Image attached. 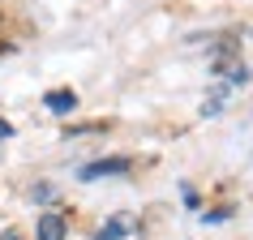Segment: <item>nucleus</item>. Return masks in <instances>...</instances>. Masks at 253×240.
Wrapping results in <instances>:
<instances>
[{
	"label": "nucleus",
	"instance_id": "obj_1",
	"mask_svg": "<svg viewBox=\"0 0 253 240\" xmlns=\"http://www.w3.org/2000/svg\"><path fill=\"white\" fill-rule=\"evenodd\" d=\"M120 172H129V159H94L82 167V180H99V176H120Z\"/></svg>",
	"mask_w": 253,
	"mask_h": 240
},
{
	"label": "nucleus",
	"instance_id": "obj_2",
	"mask_svg": "<svg viewBox=\"0 0 253 240\" xmlns=\"http://www.w3.org/2000/svg\"><path fill=\"white\" fill-rule=\"evenodd\" d=\"M65 214H39V240H65Z\"/></svg>",
	"mask_w": 253,
	"mask_h": 240
},
{
	"label": "nucleus",
	"instance_id": "obj_3",
	"mask_svg": "<svg viewBox=\"0 0 253 240\" xmlns=\"http://www.w3.org/2000/svg\"><path fill=\"white\" fill-rule=\"evenodd\" d=\"M43 107H47V112H56V116H65V112H73V107H78V94H73V90H52L47 99H43Z\"/></svg>",
	"mask_w": 253,
	"mask_h": 240
},
{
	"label": "nucleus",
	"instance_id": "obj_4",
	"mask_svg": "<svg viewBox=\"0 0 253 240\" xmlns=\"http://www.w3.org/2000/svg\"><path fill=\"white\" fill-rule=\"evenodd\" d=\"M125 232H133V219H129V214H116L103 232H94V240H120Z\"/></svg>",
	"mask_w": 253,
	"mask_h": 240
},
{
	"label": "nucleus",
	"instance_id": "obj_5",
	"mask_svg": "<svg viewBox=\"0 0 253 240\" xmlns=\"http://www.w3.org/2000/svg\"><path fill=\"white\" fill-rule=\"evenodd\" d=\"M107 120H90V124H65V137H78V133H103Z\"/></svg>",
	"mask_w": 253,
	"mask_h": 240
},
{
	"label": "nucleus",
	"instance_id": "obj_6",
	"mask_svg": "<svg viewBox=\"0 0 253 240\" xmlns=\"http://www.w3.org/2000/svg\"><path fill=\"white\" fill-rule=\"evenodd\" d=\"M232 214H236V206H219V210H206L202 223H223V219H232Z\"/></svg>",
	"mask_w": 253,
	"mask_h": 240
},
{
	"label": "nucleus",
	"instance_id": "obj_7",
	"mask_svg": "<svg viewBox=\"0 0 253 240\" xmlns=\"http://www.w3.org/2000/svg\"><path fill=\"white\" fill-rule=\"evenodd\" d=\"M0 240H22V236H17V232H0Z\"/></svg>",
	"mask_w": 253,
	"mask_h": 240
},
{
	"label": "nucleus",
	"instance_id": "obj_8",
	"mask_svg": "<svg viewBox=\"0 0 253 240\" xmlns=\"http://www.w3.org/2000/svg\"><path fill=\"white\" fill-rule=\"evenodd\" d=\"M9 133H13V129H9V124H4V120H0V137H9Z\"/></svg>",
	"mask_w": 253,
	"mask_h": 240
},
{
	"label": "nucleus",
	"instance_id": "obj_9",
	"mask_svg": "<svg viewBox=\"0 0 253 240\" xmlns=\"http://www.w3.org/2000/svg\"><path fill=\"white\" fill-rule=\"evenodd\" d=\"M0 22H4V13H0Z\"/></svg>",
	"mask_w": 253,
	"mask_h": 240
}]
</instances>
